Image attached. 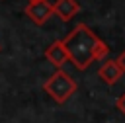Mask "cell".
<instances>
[{"mask_svg": "<svg viewBox=\"0 0 125 123\" xmlns=\"http://www.w3.org/2000/svg\"><path fill=\"white\" fill-rule=\"evenodd\" d=\"M62 45L66 49L68 62H72L76 70H86L94 61H104L109 53V47L86 23H78L62 39Z\"/></svg>", "mask_w": 125, "mask_h": 123, "instance_id": "1", "label": "cell"}, {"mask_svg": "<svg viewBox=\"0 0 125 123\" xmlns=\"http://www.w3.org/2000/svg\"><path fill=\"white\" fill-rule=\"evenodd\" d=\"M76 80L68 74V72H64L62 68H57V72H53L47 80H45V84H43V90L57 102V103H64V102H68L72 96H74V92H76Z\"/></svg>", "mask_w": 125, "mask_h": 123, "instance_id": "2", "label": "cell"}, {"mask_svg": "<svg viewBox=\"0 0 125 123\" xmlns=\"http://www.w3.org/2000/svg\"><path fill=\"white\" fill-rule=\"evenodd\" d=\"M25 16L35 25H43L53 16V4L49 0H29V4L25 6Z\"/></svg>", "mask_w": 125, "mask_h": 123, "instance_id": "3", "label": "cell"}, {"mask_svg": "<svg viewBox=\"0 0 125 123\" xmlns=\"http://www.w3.org/2000/svg\"><path fill=\"white\" fill-rule=\"evenodd\" d=\"M80 12V4L78 0H57L53 4V16H57L61 21H70L74 20V16Z\"/></svg>", "mask_w": 125, "mask_h": 123, "instance_id": "4", "label": "cell"}, {"mask_svg": "<svg viewBox=\"0 0 125 123\" xmlns=\"http://www.w3.org/2000/svg\"><path fill=\"white\" fill-rule=\"evenodd\" d=\"M45 59H47L53 66H57V68H62V66L68 62V55H66V49H64V45H62V39H57V41H53V43L47 47Z\"/></svg>", "mask_w": 125, "mask_h": 123, "instance_id": "5", "label": "cell"}, {"mask_svg": "<svg viewBox=\"0 0 125 123\" xmlns=\"http://www.w3.org/2000/svg\"><path fill=\"white\" fill-rule=\"evenodd\" d=\"M98 76L102 78V82H104V84L113 86V84H117V82H119V78L123 76V72H121V68L117 66V62H115V61H105V62L100 66Z\"/></svg>", "mask_w": 125, "mask_h": 123, "instance_id": "6", "label": "cell"}, {"mask_svg": "<svg viewBox=\"0 0 125 123\" xmlns=\"http://www.w3.org/2000/svg\"><path fill=\"white\" fill-rule=\"evenodd\" d=\"M115 107H117V109H119V111L125 115V92H123V94H121V96L115 100Z\"/></svg>", "mask_w": 125, "mask_h": 123, "instance_id": "7", "label": "cell"}, {"mask_svg": "<svg viewBox=\"0 0 125 123\" xmlns=\"http://www.w3.org/2000/svg\"><path fill=\"white\" fill-rule=\"evenodd\" d=\"M115 62H117V66L121 68V72H125V51H121V53L117 55V59H115Z\"/></svg>", "mask_w": 125, "mask_h": 123, "instance_id": "8", "label": "cell"}, {"mask_svg": "<svg viewBox=\"0 0 125 123\" xmlns=\"http://www.w3.org/2000/svg\"><path fill=\"white\" fill-rule=\"evenodd\" d=\"M0 51H2V47H0Z\"/></svg>", "mask_w": 125, "mask_h": 123, "instance_id": "9", "label": "cell"}]
</instances>
